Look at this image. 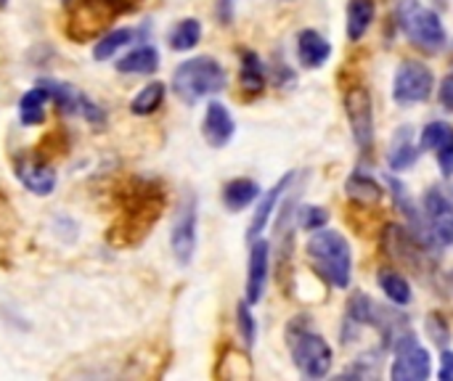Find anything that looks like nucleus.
<instances>
[{
    "label": "nucleus",
    "mask_w": 453,
    "mask_h": 381,
    "mask_svg": "<svg viewBox=\"0 0 453 381\" xmlns=\"http://www.w3.org/2000/svg\"><path fill=\"white\" fill-rule=\"evenodd\" d=\"M308 260L316 273L334 289H348L353 281V252L340 231L319 228L308 241Z\"/></svg>",
    "instance_id": "obj_1"
},
{
    "label": "nucleus",
    "mask_w": 453,
    "mask_h": 381,
    "mask_svg": "<svg viewBox=\"0 0 453 381\" xmlns=\"http://www.w3.org/2000/svg\"><path fill=\"white\" fill-rule=\"evenodd\" d=\"M287 342H289L292 361H295V366H297V371L303 377L324 379L332 371L334 353H332L329 342L311 326L308 316H297V321L289 324Z\"/></svg>",
    "instance_id": "obj_2"
},
{
    "label": "nucleus",
    "mask_w": 453,
    "mask_h": 381,
    "mask_svg": "<svg viewBox=\"0 0 453 381\" xmlns=\"http://www.w3.org/2000/svg\"><path fill=\"white\" fill-rule=\"evenodd\" d=\"M395 19L401 32L425 53H441L449 45V32L443 19L427 8L422 0H398Z\"/></svg>",
    "instance_id": "obj_3"
},
{
    "label": "nucleus",
    "mask_w": 453,
    "mask_h": 381,
    "mask_svg": "<svg viewBox=\"0 0 453 381\" xmlns=\"http://www.w3.org/2000/svg\"><path fill=\"white\" fill-rule=\"evenodd\" d=\"M226 69L212 56H196L178 64V69L173 72V93L191 106L199 98L220 93L226 88Z\"/></svg>",
    "instance_id": "obj_4"
},
{
    "label": "nucleus",
    "mask_w": 453,
    "mask_h": 381,
    "mask_svg": "<svg viewBox=\"0 0 453 381\" xmlns=\"http://www.w3.org/2000/svg\"><path fill=\"white\" fill-rule=\"evenodd\" d=\"M159 210H162V199L157 191L151 188H141L130 196L119 223L111 228L109 239L111 244H119V247H127V244H135L146 236V231L151 228V223L159 217Z\"/></svg>",
    "instance_id": "obj_5"
},
{
    "label": "nucleus",
    "mask_w": 453,
    "mask_h": 381,
    "mask_svg": "<svg viewBox=\"0 0 453 381\" xmlns=\"http://www.w3.org/2000/svg\"><path fill=\"white\" fill-rule=\"evenodd\" d=\"M125 8L122 0H77L66 16V37L74 42L96 40Z\"/></svg>",
    "instance_id": "obj_6"
},
{
    "label": "nucleus",
    "mask_w": 453,
    "mask_h": 381,
    "mask_svg": "<svg viewBox=\"0 0 453 381\" xmlns=\"http://www.w3.org/2000/svg\"><path fill=\"white\" fill-rule=\"evenodd\" d=\"M393 369L390 377L395 381H425L433 374V358L430 353L419 345L414 331H406L403 337H398V342L393 345Z\"/></svg>",
    "instance_id": "obj_7"
},
{
    "label": "nucleus",
    "mask_w": 453,
    "mask_h": 381,
    "mask_svg": "<svg viewBox=\"0 0 453 381\" xmlns=\"http://www.w3.org/2000/svg\"><path fill=\"white\" fill-rule=\"evenodd\" d=\"M433 85H435V74L427 64L414 61V58L403 61L393 80V101L398 106L425 103L433 95Z\"/></svg>",
    "instance_id": "obj_8"
},
{
    "label": "nucleus",
    "mask_w": 453,
    "mask_h": 381,
    "mask_svg": "<svg viewBox=\"0 0 453 381\" xmlns=\"http://www.w3.org/2000/svg\"><path fill=\"white\" fill-rule=\"evenodd\" d=\"M345 114L358 149L366 154L374 149V103L366 85H353L345 93Z\"/></svg>",
    "instance_id": "obj_9"
},
{
    "label": "nucleus",
    "mask_w": 453,
    "mask_h": 381,
    "mask_svg": "<svg viewBox=\"0 0 453 381\" xmlns=\"http://www.w3.org/2000/svg\"><path fill=\"white\" fill-rule=\"evenodd\" d=\"M170 247L180 265H188L194 260V252H196V199H194V194H188L178 207L173 233H170Z\"/></svg>",
    "instance_id": "obj_10"
},
{
    "label": "nucleus",
    "mask_w": 453,
    "mask_h": 381,
    "mask_svg": "<svg viewBox=\"0 0 453 381\" xmlns=\"http://www.w3.org/2000/svg\"><path fill=\"white\" fill-rule=\"evenodd\" d=\"M422 210L425 217L435 233V239L443 247H453V199L446 196L441 188H427L425 199H422Z\"/></svg>",
    "instance_id": "obj_11"
},
{
    "label": "nucleus",
    "mask_w": 453,
    "mask_h": 381,
    "mask_svg": "<svg viewBox=\"0 0 453 381\" xmlns=\"http://www.w3.org/2000/svg\"><path fill=\"white\" fill-rule=\"evenodd\" d=\"M271 271V247L265 239H255L250 249V268H247V302L257 305L265 294Z\"/></svg>",
    "instance_id": "obj_12"
},
{
    "label": "nucleus",
    "mask_w": 453,
    "mask_h": 381,
    "mask_svg": "<svg viewBox=\"0 0 453 381\" xmlns=\"http://www.w3.org/2000/svg\"><path fill=\"white\" fill-rule=\"evenodd\" d=\"M234 133H236V122H234L231 111H228V106L220 103V101H210L207 111H204V122H202L204 141L212 149H223V146L231 143Z\"/></svg>",
    "instance_id": "obj_13"
},
{
    "label": "nucleus",
    "mask_w": 453,
    "mask_h": 381,
    "mask_svg": "<svg viewBox=\"0 0 453 381\" xmlns=\"http://www.w3.org/2000/svg\"><path fill=\"white\" fill-rule=\"evenodd\" d=\"M292 180H295V172H287L284 178L276 180L273 188H268V191L263 194V199H260V204H257V210H255V215H252L250 231H247V239H250V241H255V239H260V236L265 233V228H268V223H271V217H273V210H276L279 199L287 194V188L292 186Z\"/></svg>",
    "instance_id": "obj_14"
},
{
    "label": "nucleus",
    "mask_w": 453,
    "mask_h": 381,
    "mask_svg": "<svg viewBox=\"0 0 453 381\" xmlns=\"http://www.w3.org/2000/svg\"><path fill=\"white\" fill-rule=\"evenodd\" d=\"M16 178L35 196H48L56 188V172L48 164L37 162V159H21V162H16Z\"/></svg>",
    "instance_id": "obj_15"
},
{
    "label": "nucleus",
    "mask_w": 453,
    "mask_h": 381,
    "mask_svg": "<svg viewBox=\"0 0 453 381\" xmlns=\"http://www.w3.org/2000/svg\"><path fill=\"white\" fill-rule=\"evenodd\" d=\"M332 56V42L316 29L297 32V58L305 69H319Z\"/></svg>",
    "instance_id": "obj_16"
},
{
    "label": "nucleus",
    "mask_w": 453,
    "mask_h": 381,
    "mask_svg": "<svg viewBox=\"0 0 453 381\" xmlns=\"http://www.w3.org/2000/svg\"><path fill=\"white\" fill-rule=\"evenodd\" d=\"M422 156V146L414 143V133L411 127H401L393 138V146H390V154H388V162H390V170L393 172H406L411 170Z\"/></svg>",
    "instance_id": "obj_17"
},
{
    "label": "nucleus",
    "mask_w": 453,
    "mask_h": 381,
    "mask_svg": "<svg viewBox=\"0 0 453 381\" xmlns=\"http://www.w3.org/2000/svg\"><path fill=\"white\" fill-rule=\"evenodd\" d=\"M260 196V186L252 178H234L223 186V204L228 212L247 210Z\"/></svg>",
    "instance_id": "obj_18"
},
{
    "label": "nucleus",
    "mask_w": 453,
    "mask_h": 381,
    "mask_svg": "<svg viewBox=\"0 0 453 381\" xmlns=\"http://www.w3.org/2000/svg\"><path fill=\"white\" fill-rule=\"evenodd\" d=\"M50 101V93L42 82H37L32 90H27L19 101V119L21 125H40L45 119V103Z\"/></svg>",
    "instance_id": "obj_19"
},
{
    "label": "nucleus",
    "mask_w": 453,
    "mask_h": 381,
    "mask_svg": "<svg viewBox=\"0 0 453 381\" xmlns=\"http://www.w3.org/2000/svg\"><path fill=\"white\" fill-rule=\"evenodd\" d=\"M374 16H377L374 0H348V37L358 42L374 24Z\"/></svg>",
    "instance_id": "obj_20"
},
{
    "label": "nucleus",
    "mask_w": 453,
    "mask_h": 381,
    "mask_svg": "<svg viewBox=\"0 0 453 381\" xmlns=\"http://www.w3.org/2000/svg\"><path fill=\"white\" fill-rule=\"evenodd\" d=\"M159 69V50L154 45H141L119 58L117 72L122 74H154Z\"/></svg>",
    "instance_id": "obj_21"
},
{
    "label": "nucleus",
    "mask_w": 453,
    "mask_h": 381,
    "mask_svg": "<svg viewBox=\"0 0 453 381\" xmlns=\"http://www.w3.org/2000/svg\"><path fill=\"white\" fill-rule=\"evenodd\" d=\"M345 194H348L350 199H356L358 204H364V207H369V204H377V202L385 196L382 186H380L374 178L364 175L361 170H356V172L348 178V183H345Z\"/></svg>",
    "instance_id": "obj_22"
},
{
    "label": "nucleus",
    "mask_w": 453,
    "mask_h": 381,
    "mask_svg": "<svg viewBox=\"0 0 453 381\" xmlns=\"http://www.w3.org/2000/svg\"><path fill=\"white\" fill-rule=\"evenodd\" d=\"M380 289L382 294L388 297L390 305H398V308H406L411 302V284L406 281V276H401L398 271H380Z\"/></svg>",
    "instance_id": "obj_23"
},
{
    "label": "nucleus",
    "mask_w": 453,
    "mask_h": 381,
    "mask_svg": "<svg viewBox=\"0 0 453 381\" xmlns=\"http://www.w3.org/2000/svg\"><path fill=\"white\" fill-rule=\"evenodd\" d=\"M239 80H242V88L250 90V93H260L265 88V66H263V58L255 50L242 53Z\"/></svg>",
    "instance_id": "obj_24"
},
{
    "label": "nucleus",
    "mask_w": 453,
    "mask_h": 381,
    "mask_svg": "<svg viewBox=\"0 0 453 381\" xmlns=\"http://www.w3.org/2000/svg\"><path fill=\"white\" fill-rule=\"evenodd\" d=\"M135 29H130V27H125V29H114V32H109V34H104L98 42H96V48H93V58L96 61H106V58H111L119 48H125V45H130L133 40H135Z\"/></svg>",
    "instance_id": "obj_25"
},
{
    "label": "nucleus",
    "mask_w": 453,
    "mask_h": 381,
    "mask_svg": "<svg viewBox=\"0 0 453 381\" xmlns=\"http://www.w3.org/2000/svg\"><path fill=\"white\" fill-rule=\"evenodd\" d=\"M202 40V24L196 19H180L170 32L173 50H191Z\"/></svg>",
    "instance_id": "obj_26"
},
{
    "label": "nucleus",
    "mask_w": 453,
    "mask_h": 381,
    "mask_svg": "<svg viewBox=\"0 0 453 381\" xmlns=\"http://www.w3.org/2000/svg\"><path fill=\"white\" fill-rule=\"evenodd\" d=\"M165 101V82H149L133 101H130V111L138 117L154 114Z\"/></svg>",
    "instance_id": "obj_27"
},
{
    "label": "nucleus",
    "mask_w": 453,
    "mask_h": 381,
    "mask_svg": "<svg viewBox=\"0 0 453 381\" xmlns=\"http://www.w3.org/2000/svg\"><path fill=\"white\" fill-rule=\"evenodd\" d=\"M295 217H297V225L303 228V231H319V228H326V223H329V210H324V207H316V204H305V207H297V212H295Z\"/></svg>",
    "instance_id": "obj_28"
},
{
    "label": "nucleus",
    "mask_w": 453,
    "mask_h": 381,
    "mask_svg": "<svg viewBox=\"0 0 453 381\" xmlns=\"http://www.w3.org/2000/svg\"><path fill=\"white\" fill-rule=\"evenodd\" d=\"M250 308L252 305L247 300L236 305V326H239V334H242V339H244L247 347H252L255 339H257V324H255V316H252Z\"/></svg>",
    "instance_id": "obj_29"
},
{
    "label": "nucleus",
    "mask_w": 453,
    "mask_h": 381,
    "mask_svg": "<svg viewBox=\"0 0 453 381\" xmlns=\"http://www.w3.org/2000/svg\"><path fill=\"white\" fill-rule=\"evenodd\" d=\"M427 334L433 337V342L438 345V347H449V339H451V331H449V324H446V318L441 316V313H430L427 316Z\"/></svg>",
    "instance_id": "obj_30"
},
{
    "label": "nucleus",
    "mask_w": 453,
    "mask_h": 381,
    "mask_svg": "<svg viewBox=\"0 0 453 381\" xmlns=\"http://www.w3.org/2000/svg\"><path fill=\"white\" fill-rule=\"evenodd\" d=\"M435 159H438V167L443 172V178H453V130L449 138H443L435 149Z\"/></svg>",
    "instance_id": "obj_31"
},
{
    "label": "nucleus",
    "mask_w": 453,
    "mask_h": 381,
    "mask_svg": "<svg viewBox=\"0 0 453 381\" xmlns=\"http://www.w3.org/2000/svg\"><path fill=\"white\" fill-rule=\"evenodd\" d=\"M438 98H441V106H443L449 114H453V72L443 77L441 90H438Z\"/></svg>",
    "instance_id": "obj_32"
},
{
    "label": "nucleus",
    "mask_w": 453,
    "mask_h": 381,
    "mask_svg": "<svg viewBox=\"0 0 453 381\" xmlns=\"http://www.w3.org/2000/svg\"><path fill=\"white\" fill-rule=\"evenodd\" d=\"M438 379L443 381H451L453 379V350H443V355H441V371H438Z\"/></svg>",
    "instance_id": "obj_33"
},
{
    "label": "nucleus",
    "mask_w": 453,
    "mask_h": 381,
    "mask_svg": "<svg viewBox=\"0 0 453 381\" xmlns=\"http://www.w3.org/2000/svg\"><path fill=\"white\" fill-rule=\"evenodd\" d=\"M231 5H234V0H220L218 3V16L223 19V24L231 21Z\"/></svg>",
    "instance_id": "obj_34"
},
{
    "label": "nucleus",
    "mask_w": 453,
    "mask_h": 381,
    "mask_svg": "<svg viewBox=\"0 0 453 381\" xmlns=\"http://www.w3.org/2000/svg\"><path fill=\"white\" fill-rule=\"evenodd\" d=\"M5 5H8V0H0V11H3Z\"/></svg>",
    "instance_id": "obj_35"
},
{
    "label": "nucleus",
    "mask_w": 453,
    "mask_h": 381,
    "mask_svg": "<svg viewBox=\"0 0 453 381\" xmlns=\"http://www.w3.org/2000/svg\"><path fill=\"white\" fill-rule=\"evenodd\" d=\"M451 199H453V186H451Z\"/></svg>",
    "instance_id": "obj_36"
},
{
    "label": "nucleus",
    "mask_w": 453,
    "mask_h": 381,
    "mask_svg": "<svg viewBox=\"0 0 453 381\" xmlns=\"http://www.w3.org/2000/svg\"><path fill=\"white\" fill-rule=\"evenodd\" d=\"M122 3H127V0H122Z\"/></svg>",
    "instance_id": "obj_37"
}]
</instances>
